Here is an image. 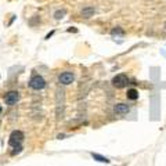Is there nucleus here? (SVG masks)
Returning <instances> with one entry per match:
<instances>
[{"mask_svg":"<svg viewBox=\"0 0 166 166\" xmlns=\"http://www.w3.org/2000/svg\"><path fill=\"white\" fill-rule=\"evenodd\" d=\"M64 14H65V10H58V11H56L54 17H56L57 20H60V18H62V17H64Z\"/></svg>","mask_w":166,"mask_h":166,"instance_id":"10","label":"nucleus"},{"mask_svg":"<svg viewBox=\"0 0 166 166\" xmlns=\"http://www.w3.org/2000/svg\"><path fill=\"white\" fill-rule=\"evenodd\" d=\"M22 140H24V133H22L21 130H14V132L10 134L8 144L11 147H18V145H21Z\"/></svg>","mask_w":166,"mask_h":166,"instance_id":"2","label":"nucleus"},{"mask_svg":"<svg viewBox=\"0 0 166 166\" xmlns=\"http://www.w3.org/2000/svg\"><path fill=\"white\" fill-rule=\"evenodd\" d=\"M129 105L127 104H124V103H119V104H116L114 107V111H115V114H118V115H124V114H127L129 112Z\"/></svg>","mask_w":166,"mask_h":166,"instance_id":"6","label":"nucleus"},{"mask_svg":"<svg viewBox=\"0 0 166 166\" xmlns=\"http://www.w3.org/2000/svg\"><path fill=\"white\" fill-rule=\"evenodd\" d=\"M94 8L93 7H85L82 10V17L83 18H90V17H93V14H94Z\"/></svg>","mask_w":166,"mask_h":166,"instance_id":"8","label":"nucleus"},{"mask_svg":"<svg viewBox=\"0 0 166 166\" xmlns=\"http://www.w3.org/2000/svg\"><path fill=\"white\" fill-rule=\"evenodd\" d=\"M91 156H93L95 161H98V162H103V164H110V159L105 158V156H103V155H100V154H94V152H91Z\"/></svg>","mask_w":166,"mask_h":166,"instance_id":"9","label":"nucleus"},{"mask_svg":"<svg viewBox=\"0 0 166 166\" xmlns=\"http://www.w3.org/2000/svg\"><path fill=\"white\" fill-rule=\"evenodd\" d=\"M111 33H112V35H123V31L119 29V28H116V29H112Z\"/></svg>","mask_w":166,"mask_h":166,"instance_id":"12","label":"nucleus"},{"mask_svg":"<svg viewBox=\"0 0 166 166\" xmlns=\"http://www.w3.org/2000/svg\"><path fill=\"white\" fill-rule=\"evenodd\" d=\"M18 100H20V94H18V91H15V90L8 91V93L4 95V101L7 105H14Z\"/></svg>","mask_w":166,"mask_h":166,"instance_id":"4","label":"nucleus"},{"mask_svg":"<svg viewBox=\"0 0 166 166\" xmlns=\"http://www.w3.org/2000/svg\"><path fill=\"white\" fill-rule=\"evenodd\" d=\"M68 32H73V33H75V32H78V29H76V28H69Z\"/></svg>","mask_w":166,"mask_h":166,"instance_id":"13","label":"nucleus"},{"mask_svg":"<svg viewBox=\"0 0 166 166\" xmlns=\"http://www.w3.org/2000/svg\"><path fill=\"white\" fill-rule=\"evenodd\" d=\"M29 87L33 89V90H43L46 87V81L40 75H35L29 81Z\"/></svg>","mask_w":166,"mask_h":166,"instance_id":"1","label":"nucleus"},{"mask_svg":"<svg viewBox=\"0 0 166 166\" xmlns=\"http://www.w3.org/2000/svg\"><path fill=\"white\" fill-rule=\"evenodd\" d=\"M21 151H22V147H21V145H18V147H14V151L11 152V155H17V154H20Z\"/></svg>","mask_w":166,"mask_h":166,"instance_id":"11","label":"nucleus"},{"mask_svg":"<svg viewBox=\"0 0 166 166\" xmlns=\"http://www.w3.org/2000/svg\"><path fill=\"white\" fill-rule=\"evenodd\" d=\"M58 81L61 85H71V83L75 81V75H73L72 72H62L61 75H60V78H58Z\"/></svg>","mask_w":166,"mask_h":166,"instance_id":"5","label":"nucleus"},{"mask_svg":"<svg viewBox=\"0 0 166 166\" xmlns=\"http://www.w3.org/2000/svg\"><path fill=\"white\" fill-rule=\"evenodd\" d=\"M127 83H129V78L124 73H119L112 79V85L116 89H123L124 86H127Z\"/></svg>","mask_w":166,"mask_h":166,"instance_id":"3","label":"nucleus"},{"mask_svg":"<svg viewBox=\"0 0 166 166\" xmlns=\"http://www.w3.org/2000/svg\"><path fill=\"white\" fill-rule=\"evenodd\" d=\"M126 97L129 98V100H132V101H136L137 98H139V91H137L136 89H129L127 93H126Z\"/></svg>","mask_w":166,"mask_h":166,"instance_id":"7","label":"nucleus"},{"mask_svg":"<svg viewBox=\"0 0 166 166\" xmlns=\"http://www.w3.org/2000/svg\"><path fill=\"white\" fill-rule=\"evenodd\" d=\"M53 33H54V31H51L49 35H47V36H46V39H50V36H53Z\"/></svg>","mask_w":166,"mask_h":166,"instance_id":"14","label":"nucleus"}]
</instances>
